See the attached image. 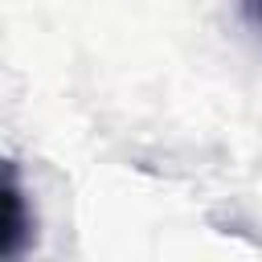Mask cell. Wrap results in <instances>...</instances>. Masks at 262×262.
<instances>
[{"instance_id": "obj_2", "label": "cell", "mask_w": 262, "mask_h": 262, "mask_svg": "<svg viewBox=\"0 0 262 262\" xmlns=\"http://www.w3.org/2000/svg\"><path fill=\"white\" fill-rule=\"evenodd\" d=\"M237 12L246 20V29L262 37V0H237Z\"/></svg>"}, {"instance_id": "obj_1", "label": "cell", "mask_w": 262, "mask_h": 262, "mask_svg": "<svg viewBox=\"0 0 262 262\" xmlns=\"http://www.w3.org/2000/svg\"><path fill=\"white\" fill-rule=\"evenodd\" d=\"M33 242V213L20 188V172L8 160L4 164V233H0V254L4 258H20L25 246Z\"/></svg>"}]
</instances>
